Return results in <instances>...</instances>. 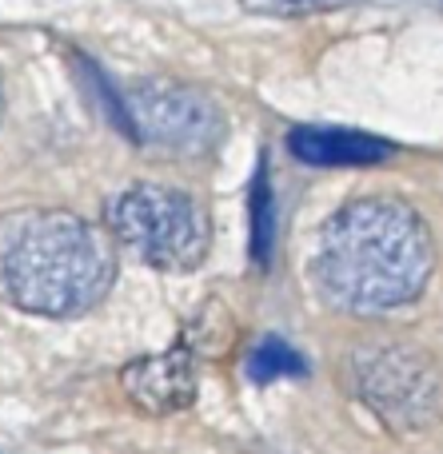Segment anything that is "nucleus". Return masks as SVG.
<instances>
[{"label":"nucleus","mask_w":443,"mask_h":454,"mask_svg":"<svg viewBox=\"0 0 443 454\" xmlns=\"http://www.w3.org/2000/svg\"><path fill=\"white\" fill-rule=\"evenodd\" d=\"M116 255L100 227L72 212H20L0 223V295L48 319L84 315L108 295Z\"/></svg>","instance_id":"f03ea898"},{"label":"nucleus","mask_w":443,"mask_h":454,"mask_svg":"<svg viewBox=\"0 0 443 454\" xmlns=\"http://www.w3.org/2000/svg\"><path fill=\"white\" fill-rule=\"evenodd\" d=\"M120 387L148 415H176L196 399V367L184 347H172V351L132 359L120 371Z\"/></svg>","instance_id":"423d86ee"},{"label":"nucleus","mask_w":443,"mask_h":454,"mask_svg":"<svg viewBox=\"0 0 443 454\" xmlns=\"http://www.w3.org/2000/svg\"><path fill=\"white\" fill-rule=\"evenodd\" d=\"M120 128L152 148L176 156H204L224 136V112L200 88L172 84V80H140L120 96Z\"/></svg>","instance_id":"39448f33"},{"label":"nucleus","mask_w":443,"mask_h":454,"mask_svg":"<svg viewBox=\"0 0 443 454\" xmlns=\"http://www.w3.org/2000/svg\"><path fill=\"white\" fill-rule=\"evenodd\" d=\"M436 247L420 215L399 200H356L324 223L316 243V287L352 315H384L412 303L431 279Z\"/></svg>","instance_id":"f257e3e1"},{"label":"nucleus","mask_w":443,"mask_h":454,"mask_svg":"<svg viewBox=\"0 0 443 454\" xmlns=\"http://www.w3.org/2000/svg\"><path fill=\"white\" fill-rule=\"evenodd\" d=\"M108 227L128 251L160 271H192L208 251V220L196 200L164 184H132L108 204Z\"/></svg>","instance_id":"7ed1b4c3"},{"label":"nucleus","mask_w":443,"mask_h":454,"mask_svg":"<svg viewBox=\"0 0 443 454\" xmlns=\"http://www.w3.org/2000/svg\"><path fill=\"white\" fill-rule=\"evenodd\" d=\"M348 383L364 407L380 415L392 431H423L443 407V379L420 347L368 343L348 355Z\"/></svg>","instance_id":"20e7f679"},{"label":"nucleus","mask_w":443,"mask_h":454,"mask_svg":"<svg viewBox=\"0 0 443 454\" xmlns=\"http://www.w3.org/2000/svg\"><path fill=\"white\" fill-rule=\"evenodd\" d=\"M0 116H4V84H0Z\"/></svg>","instance_id":"9d476101"},{"label":"nucleus","mask_w":443,"mask_h":454,"mask_svg":"<svg viewBox=\"0 0 443 454\" xmlns=\"http://www.w3.org/2000/svg\"><path fill=\"white\" fill-rule=\"evenodd\" d=\"M288 148L312 168H372L392 156V144L380 136L352 132V128H296L288 132Z\"/></svg>","instance_id":"0eeeda50"},{"label":"nucleus","mask_w":443,"mask_h":454,"mask_svg":"<svg viewBox=\"0 0 443 454\" xmlns=\"http://www.w3.org/2000/svg\"><path fill=\"white\" fill-rule=\"evenodd\" d=\"M248 375H252L256 383H276V379L304 375V355L292 351L280 335H268L252 347V355H248Z\"/></svg>","instance_id":"6e6552de"},{"label":"nucleus","mask_w":443,"mask_h":454,"mask_svg":"<svg viewBox=\"0 0 443 454\" xmlns=\"http://www.w3.org/2000/svg\"><path fill=\"white\" fill-rule=\"evenodd\" d=\"M272 239H276V207H272V180L260 164L252 180V259L260 267L272 263Z\"/></svg>","instance_id":"1a4fd4ad"}]
</instances>
